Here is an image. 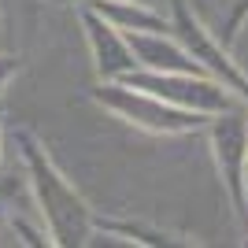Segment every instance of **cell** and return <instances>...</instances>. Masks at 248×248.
Here are the masks:
<instances>
[{"mask_svg":"<svg viewBox=\"0 0 248 248\" xmlns=\"http://www.w3.org/2000/svg\"><path fill=\"white\" fill-rule=\"evenodd\" d=\"M30 159H33V170H37L41 200L48 204V207H45V215H48L52 233H56L60 241H78V237H82V230H85V207H82V200L63 186L60 174H56L37 152H30Z\"/></svg>","mask_w":248,"mask_h":248,"instance_id":"obj_1","label":"cell"},{"mask_svg":"<svg viewBox=\"0 0 248 248\" xmlns=\"http://www.w3.org/2000/svg\"><path fill=\"white\" fill-rule=\"evenodd\" d=\"M130 85H137L148 96H167V100L182 104V108H197V111H222L230 108V96L222 93V85L215 82H193L189 74L182 78H159V74H130Z\"/></svg>","mask_w":248,"mask_h":248,"instance_id":"obj_2","label":"cell"},{"mask_svg":"<svg viewBox=\"0 0 248 248\" xmlns=\"http://www.w3.org/2000/svg\"><path fill=\"white\" fill-rule=\"evenodd\" d=\"M100 100L119 108L123 115H130L134 123H145L152 130H167V134H182V130H200L204 126V115L200 111H189V108H159L148 96H130V93L111 89V85L100 93Z\"/></svg>","mask_w":248,"mask_h":248,"instance_id":"obj_3","label":"cell"},{"mask_svg":"<svg viewBox=\"0 0 248 248\" xmlns=\"http://www.w3.org/2000/svg\"><path fill=\"white\" fill-rule=\"evenodd\" d=\"M126 48H130V56H137L141 63H148L152 71H174V74H204V67H200L197 60H189L186 52L178 48V45H159L152 37V33L145 30H126Z\"/></svg>","mask_w":248,"mask_h":248,"instance_id":"obj_4","label":"cell"},{"mask_svg":"<svg viewBox=\"0 0 248 248\" xmlns=\"http://www.w3.org/2000/svg\"><path fill=\"white\" fill-rule=\"evenodd\" d=\"M215 141H218V159L226 167V182L233 189V197H241V174H237V159H241V148L248 145V123L241 115H218L215 123Z\"/></svg>","mask_w":248,"mask_h":248,"instance_id":"obj_5","label":"cell"},{"mask_svg":"<svg viewBox=\"0 0 248 248\" xmlns=\"http://www.w3.org/2000/svg\"><path fill=\"white\" fill-rule=\"evenodd\" d=\"M89 30H93V45H96V56H100V71L104 74H119V71H130V67H134V56H130V48H126V41L115 30H108L96 15H89Z\"/></svg>","mask_w":248,"mask_h":248,"instance_id":"obj_6","label":"cell"},{"mask_svg":"<svg viewBox=\"0 0 248 248\" xmlns=\"http://www.w3.org/2000/svg\"><path fill=\"white\" fill-rule=\"evenodd\" d=\"M100 15H108V19H115L123 30H145V33H155V30H167L163 26V19L155 15V11H148V8H141V4H100Z\"/></svg>","mask_w":248,"mask_h":248,"instance_id":"obj_7","label":"cell"},{"mask_svg":"<svg viewBox=\"0 0 248 248\" xmlns=\"http://www.w3.org/2000/svg\"><path fill=\"white\" fill-rule=\"evenodd\" d=\"M15 71V63H8V60H0V85H4V78Z\"/></svg>","mask_w":248,"mask_h":248,"instance_id":"obj_8","label":"cell"},{"mask_svg":"<svg viewBox=\"0 0 248 248\" xmlns=\"http://www.w3.org/2000/svg\"><path fill=\"white\" fill-rule=\"evenodd\" d=\"M137 4H152V0H137Z\"/></svg>","mask_w":248,"mask_h":248,"instance_id":"obj_9","label":"cell"}]
</instances>
